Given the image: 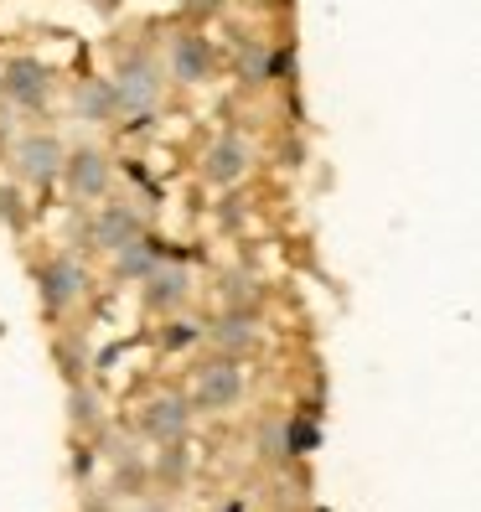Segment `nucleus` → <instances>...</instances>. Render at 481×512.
Masks as SVG:
<instances>
[{
	"mask_svg": "<svg viewBox=\"0 0 481 512\" xmlns=\"http://www.w3.org/2000/svg\"><path fill=\"white\" fill-rule=\"evenodd\" d=\"M192 394H197L202 409H228V404H238V394H244V373H238L228 357H218V363L197 368Z\"/></svg>",
	"mask_w": 481,
	"mask_h": 512,
	"instance_id": "obj_1",
	"label": "nucleus"
},
{
	"mask_svg": "<svg viewBox=\"0 0 481 512\" xmlns=\"http://www.w3.org/2000/svg\"><path fill=\"white\" fill-rule=\"evenodd\" d=\"M16 171L26 176V182H37V187L57 182V176H63V145L47 140V135L21 140V145H16Z\"/></svg>",
	"mask_w": 481,
	"mask_h": 512,
	"instance_id": "obj_2",
	"label": "nucleus"
},
{
	"mask_svg": "<svg viewBox=\"0 0 481 512\" xmlns=\"http://www.w3.org/2000/svg\"><path fill=\"white\" fill-rule=\"evenodd\" d=\"M37 285H42V311H63L68 300H78L83 295V269L73 264V259H52V264H42V275H37Z\"/></svg>",
	"mask_w": 481,
	"mask_h": 512,
	"instance_id": "obj_3",
	"label": "nucleus"
},
{
	"mask_svg": "<svg viewBox=\"0 0 481 512\" xmlns=\"http://www.w3.org/2000/svg\"><path fill=\"white\" fill-rule=\"evenodd\" d=\"M161 94V78H156V63H145V57H135L130 68H119V83H114V104L125 109H150Z\"/></svg>",
	"mask_w": 481,
	"mask_h": 512,
	"instance_id": "obj_4",
	"label": "nucleus"
},
{
	"mask_svg": "<svg viewBox=\"0 0 481 512\" xmlns=\"http://www.w3.org/2000/svg\"><path fill=\"white\" fill-rule=\"evenodd\" d=\"M63 171H68L73 197H104V192H109V161L99 156V150H78V156H63Z\"/></svg>",
	"mask_w": 481,
	"mask_h": 512,
	"instance_id": "obj_5",
	"label": "nucleus"
},
{
	"mask_svg": "<svg viewBox=\"0 0 481 512\" xmlns=\"http://www.w3.org/2000/svg\"><path fill=\"white\" fill-rule=\"evenodd\" d=\"M0 88H6V99L37 109V104L47 99V68L32 63V57H16V63L6 68V78H0Z\"/></svg>",
	"mask_w": 481,
	"mask_h": 512,
	"instance_id": "obj_6",
	"label": "nucleus"
},
{
	"mask_svg": "<svg viewBox=\"0 0 481 512\" xmlns=\"http://www.w3.org/2000/svg\"><path fill=\"white\" fill-rule=\"evenodd\" d=\"M171 73L182 78V83H202V78H213V47H207L197 32H182L171 42Z\"/></svg>",
	"mask_w": 481,
	"mask_h": 512,
	"instance_id": "obj_7",
	"label": "nucleus"
},
{
	"mask_svg": "<svg viewBox=\"0 0 481 512\" xmlns=\"http://www.w3.org/2000/svg\"><path fill=\"white\" fill-rule=\"evenodd\" d=\"M202 171H207V182H238V176L249 171V145L238 140V135H223L218 145H207V161H202Z\"/></svg>",
	"mask_w": 481,
	"mask_h": 512,
	"instance_id": "obj_8",
	"label": "nucleus"
},
{
	"mask_svg": "<svg viewBox=\"0 0 481 512\" xmlns=\"http://www.w3.org/2000/svg\"><path fill=\"white\" fill-rule=\"evenodd\" d=\"M130 238H140V218L130 213V207H104L99 213V223H94V244L99 249H125Z\"/></svg>",
	"mask_w": 481,
	"mask_h": 512,
	"instance_id": "obj_9",
	"label": "nucleus"
},
{
	"mask_svg": "<svg viewBox=\"0 0 481 512\" xmlns=\"http://www.w3.org/2000/svg\"><path fill=\"white\" fill-rule=\"evenodd\" d=\"M145 430L156 440H182L187 435V404L182 399H150L145 404Z\"/></svg>",
	"mask_w": 481,
	"mask_h": 512,
	"instance_id": "obj_10",
	"label": "nucleus"
},
{
	"mask_svg": "<svg viewBox=\"0 0 481 512\" xmlns=\"http://www.w3.org/2000/svg\"><path fill=\"white\" fill-rule=\"evenodd\" d=\"M187 295V275L182 269H150V290H145V300H150V311H161V306H176V300Z\"/></svg>",
	"mask_w": 481,
	"mask_h": 512,
	"instance_id": "obj_11",
	"label": "nucleus"
},
{
	"mask_svg": "<svg viewBox=\"0 0 481 512\" xmlns=\"http://www.w3.org/2000/svg\"><path fill=\"white\" fill-rule=\"evenodd\" d=\"M119 254V275H150L156 269V249H150V238H130L125 249H114Z\"/></svg>",
	"mask_w": 481,
	"mask_h": 512,
	"instance_id": "obj_12",
	"label": "nucleus"
},
{
	"mask_svg": "<svg viewBox=\"0 0 481 512\" xmlns=\"http://www.w3.org/2000/svg\"><path fill=\"white\" fill-rule=\"evenodd\" d=\"M78 109H88V114H94V119H104L109 109H114V88H88V94H78Z\"/></svg>",
	"mask_w": 481,
	"mask_h": 512,
	"instance_id": "obj_13",
	"label": "nucleus"
},
{
	"mask_svg": "<svg viewBox=\"0 0 481 512\" xmlns=\"http://www.w3.org/2000/svg\"><path fill=\"white\" fill-rule=\"evenodd\" d=\"M223 326H228V331H218L223 342H233V347H244V342H254V326H249V321H223Z\"/></svg>",
	"mask_w": 481,
	"mask_h": 512,
	"instance_id": "obj_14",
	"label": "nucleus"
},
{
	"mask_svg": "<svg viewBox=\"0 0 481 512\" xmlns=\"http://www.w3.org/2000/svg\"><path fill=\"white\" fill-rule=\"evenodd\" d=\"M290 445H295V450H311V445H316V430H311V425H295V430H290Z\"/></svg>",
	"mask_w": 481,
	"mask_h": 512,
	"instance_id": "obj_15",
	"label": "nucleus"
},
{
	"mask_svg": "<svg viewBox=\"0 0 481 512\" xmlns=\"http://www.w3.org/2000/svg\"><path fill=\"white\" fill-rule=\"evenodd\" d=\"M187 11H218V0H187Z\"/></svg>",
	"mask_w": 481,
	"mask_h": 512,
	"instance_id": "obj_16",
	"label": "nucleus"
}]
</instances>
